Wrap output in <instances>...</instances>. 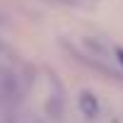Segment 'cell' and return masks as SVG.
<instances>
[{"label":"cell","mask_w":123,"mask_h":123,"mask_svg":"<svg viewBox=\"0 0 123 123\" xmlns=\"http://www.w3.org/2000/svg\"><path fill=\"white\" fill-rule=\"evenodd\" d=\"M73 48L82 60H87L97 70H104L113 77H123V48L94 36H77Z\"/></svg>","instance_id":"1"},{"label":"cell","mask_w":123,"mask_h":123,"mask_svg":"<svg viewBox=\"0 0 123 123\" xmlns=\"http://www.w3.org/2000/svg\"><path fill=\"white\" fill-rule=\"evenodd\" d=\"M19 94H22L19 75L12 68H0V101L12 104V101L19 99Z\"/></svg>","instance_id":"2"},{"label":"cell","mask_w":123,"mask_h":123,"mask_svg":"<svg viewBox=\"0 0 123 123\" xmlns=\"http://www.w3.org/2000/svg\"><path fill=\"white\" fill-rule=\"evenodd\" d=\"M82 109H85V113H89V109L97 111V99L89 97V101H87V94H82Z\"/></svg>","instance_id":"3"},{"label":"cell","mask_w":123,"mask_h":123,"mask_svg":"<svg viewBox=\"0 0 123 123\" xmlns=\"http://www.w3.org/2000/svg\"><path fill=\"white\" fill-rule=\"evenodd\" d=\"M55 3H85V0H55Z\"/></svg>","instance_id":"4"}]
</instances>
